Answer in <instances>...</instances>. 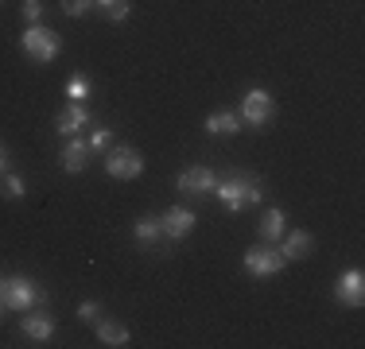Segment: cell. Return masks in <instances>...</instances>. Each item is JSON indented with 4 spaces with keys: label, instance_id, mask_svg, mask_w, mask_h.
Returning <instances> with one entry per match:
<instances>
[{
    "label": "cell",
    "instance_id": "obj_5",
    "mask_svg": "<svg viewBox=\"0 0 365 349\" xmlns=\"http://www.w3.org/2000/svg\"><path fill=\"white\" fill-rule=\"evenodd\" d=\"M106 171H109V179H120V182L140 179V174H144V155H140V147H133V144H113L109 152H106Z\"/></svg>",
    "mask_w": 365,
    "mask_h": 349
},
{
    "label": "cell",
    "instance_id": "obj_8",
    "mask_svg": "<svg viewBox=\"0 0 365 349\" xmlns=\"http://www.w3.org/2000/svg\"><path fill=\"white\" fill-rule=\"evenodd\" d=\"M334 299L350 311H361L365 307V272L361 268H342L334 279Z\"/></svg>",
    "mask_w": 365,
    "mask_h": 349
},
{
    "label": "cell",
    "instance_id": "obj_22",
    "mask_svg": "<svg viewBox=\"0 0 365 349\" xmlns=\"http://www.w3.org/2000/svg\"><path fill=\"white\" fill-rule=\"evenodd\" d=\"M86 144H90V152H109L113 147V128H93V132L86 136Z\"/></svg>",
    "mask_w": 365,
    "mask_h": 349
},
{
    "label": "cell",
    "instance_id": "obj_7",
    "mask_svg": "<svg viewBox=\"0 0 365 349\" xmlns=\"http://www.w3.org/2000/svg\"><path fill=\"white\" fill-rule=\"evenodd\" d=\"M195 225H198V214H195V209H187V206H171V209H163V217H160L163 244H179V241H187L190 233H195Z\"/></svg>",
    "mask_w": 365,
    "mask_h": 349
},
{
    "label": "cell",
    "instance_id": "obj_10",
    "mask_svg": "<svg viewBox=\"0 0 365 349\" xmlns=\"http://www.w3.org/2000/svg\"><path fill=\"white\" fill-rule=\"evenodd\" d=\"M55 330H58V318L51 311H24V318H20V334L24 338H31L36 345H47L51 338H55Z\"/></svg>",
    "mask_w": 365,
    "mask_h": 349
},
{
    "label": "cell",
    "instance_id": "obj_19",
    "mask_svg": "<svg viewBox=\"0 0 365 349\" xmlns=\"http://www.w3.org/2000/svg\"><path fill=\"white\" fill-rule=\"evenodd\" d=\"M0 194H4L8 202H20V198L28 194V182H24V174H16V171H4V174H0Z\"/></svg>",
    "mask_w": 365,
    "mask_h": 349
},
{
    "label": "cell",
    "instance_id": "obj_24",
    "mask_svg": "<svg viewBox=\"0 0 365 349\" xmlns=\"http://www.w3.org/2000/svg\"><path fill=\"white\" fill-rule=\"evenodd\" d=\"M20 16H24V24H43V0H24Z\"/></svg>",
    "mask_w": 365,
    "mask_h": 349
},
{
    "label": "cell",
    "instance_id": "obj_12",
    "mask_svg": "<svg viewBox=\"0 0 365 349\" xmlns=\"http://www.w3.org/2000/svg\"><path fill=\"white\" fill-rule=\"evenodd\" d=\"M90 144H86L82 136H66V144H63V152H58V163H63V171L66 174H82L86 171V163H90Z\"/></svg>",
    "mask_w": 365,
    "mask_h": 349
},
{
    "label": "cell",
    "instance_id": "obj_18",
    "mask_svg": "<svg viewBox=\"0 0 365 349\" xmlns=\"http://www.w3.org/2000/svg\"><path fill=\"white\" fill-rule=\"evenodd\" d=\"M93 12H101L109 24H125L133 16V0H93Z\"/></svg>",
    "mask_w": 365,
    "mask_h": 349
},
{
    "label": "cell",
    "instance_id": "obj_26",
    "mask_svg": "<svg viewBox=\"0 0 365 349\" xmlns=\"http://www.w3.org/2000/svg\"><path fill=\"white\" fill-rule=\"evenodd\" d=\"M0 318H4V303H0Z\"/></svg>",
    "mask_w": 365,
    "mask_h": 349
},
{
    "label": "cell",
    "instance_id": "obj_9",
    "mask_svg": "<svg viewBox=\"0 0 365 349\" xmlns=\"http://www.w3.org/2000/svg\"><path fill=\"white\" fill-rule=\"evenodd\" d=\"M214 182H218V174L210 167H187V171H179L175 190L187 198H214Z\"/></svg>",
    "mask_w": 365,
    "mask_h": 349
},
{
    "label": "cell",
    "instance_id": "obj_13",
    "mask_svg": "<svg viewBox=\"0 0 365 349\" xmlns=\"http://www.w3.org/2000/svg\"><path fill=\"white\" fill-rule=\"evenodd\" d=\"M280 252H284V260H307L311 252H315V233L311 229H292V233H284L280 237Z\"/></svg>",
    "mask_w": 365,
    "mask_h": 349
},
{
    "label": "cell",
    "instance_id": "obj_14",
    "mask_svg": "<svg viewBox=\"0 0 365 349\" xmlns=\"http://www.w3.org/2000/svg\"><path fill=\"white\" fill-rule=\"evenodd\" d=\"M202 128H206V136H222V140H230V136H237L241 128V117L233 109H218V113H210V117L202 120Z\"/></svg>",
    "mask_w": 365,
    "mask_h": 349
},
{
    "label": "cell",
    "instance_id": "obj_20",
    "mask_svg": "<svg viewBox=\"0 0 365 349\" xmlns=\"http://www.w3.org/2000/svg\"><path fill=\"white\" fill-rule=\"evenodd\" d=\"M63 93H66L71 101H86V98L93 93V82H90L86 74H71V78H66V85H63Z\"/></svg>",
    "mask_w": 365,
    "mask_h": 349
},
{
    "label": "cell",
    "instance_id": "obj_4",
    "mask_svg": "<svg viewBox=\"0 0 365 349\" xmlns=\"http://www.w3.org/2000/svg\"><path fill=\"white\" fill-rule=\"evenodd\" d=\"M237 117H241V125H245V128H253V132H264V128L272 125V117H276V98L264 90V85H253V90L241 98Z\"/></svg>",
    "mask_w": 365,
    "mask_h": 349
},
{
    "label": "cell",
    "instance_id": "obj_15",
    "mask_svg": "<svg viewBox=\"0 0 365 349\" xmlns=\"http://www.w3.org/2000/svg\"><path fill=\"white\" fill-rule=\"evenodd\" d=\"M257 233H260V241H264V244H276V241L284 237V233H288V214H284L280 206L264 209V217H260Z\"/></svg>",
    "mask_w": 365,
    "mask_h": 349
},
{
    "label": "cell",
    "instance_id": "obj_3",
    "mask_svg": "<svg viewBox=\"0 0 365 349\" xmlns=\"http://www.w3.org/2000/svg\"><path fill=\"white\" fill-rule=\"evenodd\" d=\"M0 303H4V311H31L47 303V291L31 276H8L0 279Z\"/></svg>",
    "mask_w": 365,
    "mask_h": 349
},
{
    "label": "cell",
    "instance_id": "obj_6",
    "mask_svg": "<svg viewBox=\"0 0 365 349\" xmlns=\"http://www.w3.org/2000/svg\"><path fill=\"white\" fill-rule=\"evenodd\" d=\"M241 268H245L253 279H272L280 276L284 268H288V260H284L280 249H268V244H253V249L245 252V260H241Z\"/></svg>",
    "mask_w": 365,
    "mask_h": 349
},
{
    "label": "cell",
    "instance_id": "obj_17",
    "mask_svg": "<svg viewBox=\"0 0 365 349\" xmlns=\"http://www.w3.org/2000/svg\"><path fill=\"white\" fill-rule=\"evenodd\" d=\"M133 237L140 249H155V244H163V229H160V217H140V222L133 225Z\"/></svg>",
    "mask_w": 365,
    "mask_h": 349
},
{
    "label": "cell",
    "instance_id": "obj_2",
    "mask_svg": "<svg viewBox=\"0 0 365 349\" xmlns=\"http://www.w3.org/2000/svg\"><path fill=\"white\" fill-rule=\"evenodd\" d=\"M20 51L36 66H47V63H55V58L63 55V39H58V31L43 28V24H28V28L20 31Z\"/></svg>",
    "mask_w": 365,
    "mask_h": 349
},
{
    "label": "cell",
    "instance_id": "obj_11",
    "mask_svg": "<svg viewBox=\"0 0 365 349\" xmlns=\"http://www.w3.org/2000/svg\"><path fill=\"white\" fill-rule=\"evenodd\" d=\"M86 125H93V113L86 109L82 101H66L63 109L55 113V132L58 136H78Z\"/></svg>",
    "mask_w": 365,
    "mask_h": 349
},
{
    "label": "cell",
    "instance_id": "obj_25",
    "mask_svg": "<svg viewBox=\"0 0 365 349\" xmlns=\"http://www.w3.org/2000/svg\"><path fill=\"white\" fill-rule=\"evenodd\" d=\"M8 167H12V152H8L4 144H0V174H4Z\"/></svg>",
    "mask_w": 365,
    "mask_h": 349
},
{
    "label": "cell",
    "instance_id": "obj_1",
    "mask_svg": "<svg viewBox=\"0 0 365 349\" xmlns=\"http://www.w3.org/2000/svg\"><path fill=\"white\" fill-rule=\"evenodd\" d=\"M214 198L225 206V214H241V209H249V206H260L264 182H260V174H253V171H225V174H218V182H214Z\"/></svg>",
    "mask_w": 365,
    "mask_h": 349
},
{
    "label": "cell",
    "instance_id": "obj_21",
    "mask_svg": "<svg viewBox=\"0 0 365 349\" xmlns=\"http://www.w3.org/2000/svg\"><path fill=\"white\" fill-rule=\"evenodd\" d=\"M58 8H63V16H71V20H82V16L93 12V0H58Z\"/></svg>",
    "mask_w": 365,
    "mask_h": 349
},
{
    "label": "cell",
    "instance_id": "obj_23",
    "mask_svg": "<svg viewBox=\"0 0 365 349\" xmlns=\"http://www.w3.org/2000/svg\"><path fill=\"white\" fill-rule=\"evenodd\" d=\"M98 318H101V303H98V299H82V303H78V322L93 326Z\"/></svg>",
    "mask_w": 365,
    "mask_h": 349
},
{
    "label": "cell",
    "instance_id": "obj_16",
    "mask_svg": "<svg viewBox=\"0 0 365 349\" xmlns=\"http://www.w3.org/2000/svg\"><path fill=\"white\" fill-rule=\"evenodd\" d=\"M93 326H98V342H101V345H109V349L133 345V334H128L125 322H117V318H98Z\"/></svg>",
    "mask_w": 365,
    "mask_h": 349
}]
</instances>
